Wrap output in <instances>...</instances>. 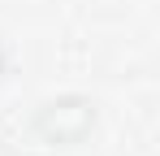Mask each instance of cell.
Returning a JSON list of instances; mask_svg holds the SVG:
<instances>
[{
  "mask_svg": "<svg viewBox=\"0 0 160 156\" xmlns=\"http://www.w3.org/2000/svg\"><path fill=\"white\" fill-rule=\"evenodd\" d=\"M0 74H4V48H0Z\"/></svg>",
  "mask_w": 160,
  "mask_h": 156,
  "instance_id": "obj_2",
  "label": "cell"
},
{
  "mask_svg": "<svg viewBox=\"0 0 160 156\" xmlns=\"http://www.w3.org/2000/svg\"><path fill=\"white\" fill-rule=\"evenodd\" d=\"M95 126V104L82 96H61L48 100L35 113V134L43 143H82Z\"/></svg>",
  "mask_w": 160,
  "mask_h": 156,
  "instance_id": "obj_1",
  "label": "cell"
}]
</instances>
